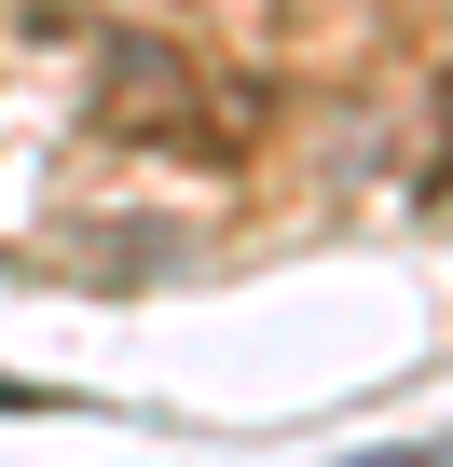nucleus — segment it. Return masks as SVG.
Returning a JSON list of instances; mask_svg holds the SVG:
<instances>
[{
  "label": "nucleus",
  "instance_id": "1",
  "mask_svg": "<svg viewBox=\"0 0 453 467\" xmlns=\"http://www.w3.org/2000/svg\"><path fill=\"white\" fill-rule=\"evenodd\" d=\"M97 124L110 138H165V151H234L248 138V110L206 97V69L179 42H110L97 56Z\"/></svg>",
  "mask_w": 453,
  "mask_h": 467
},
{
  "label": "nucleus",
  "instance_id": "2",
  "mask_svg": "<svg viewBox=\"0 0 453 467\" xmlns=\"http://www.w3.org/2000/svg\"><path fill=\"white\" fill-rule=\"evenodd\" d=\"M426 179H453V69H439V138H426Z\"/></svg>",
  "mask_w": 453,
  "mask_h": 467
},
{
  "label": "nucleus",
  "instance_id": "4",
  "mask_svg": "<svg viewBox=\"0 0 453 467\" xmlns=\"http://www.w3.org/2000/svg\"><path fill=\"white\" fill-rule=\"evenodd\" d=\"M28 399H42V385H0V412H28Z\"/></svg>",
  "mask_w": 453,
  "mask_h": 467
},
{
  "label": "nucleus",
  "instance_id": "3",
  "mask_svg": "<svg viewBox=\"0 0 453 467\" xmlns=\"http://www.w3.org/2000/svg\"><path fill=\"white\" fill-rule=\"evenodd\" d=\"M371 467H453V440H398V453H371Z\"/></svg>",
  "mask_w": 453,
  "mask_h": 467
}]
</instances>
